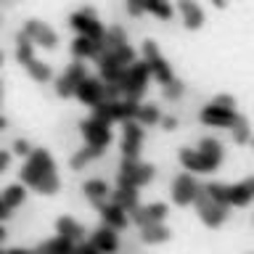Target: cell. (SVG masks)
I'll list each match as a JSON object with an SVG mask.
<instances>
[{
  "mask_svg": "<svg viewBox=\"0 0 254 254\" xmlns=\"http://www.w3.org/2000/svg\"><path fill=\"white\" fill-rule=\"evenodd\" d=\"M143 11L154 13L156 19H164V21L172 19V5H170V0H143Z\"/></svg>",
  "mask_w": 254,
  "mask_h": 254,
  "instance_id": "83f0119b",
  "label": "cell"
},
{
  "mask_svg": "<svg viewBox=\"0 0 254 254\" xmlns=\"http://www.w3.org/2000/svg\"><path fill=\"white\" fill-rule=\"evenodd\" d=\"M111 201L119 204L125 212H130L138 206V188H132V186H119L114 193H111Z\"/></svg>",
  "mask_w": 254,
  "mask_h": 254,
  "instance_id": "603a6c76",
  "label": "cell"
},
{
  "mask_svg": "<svg viewBox=\"0 0 254 254\" xmlns=\"http://www.w3.org/2000/svg\"><path fill=\"white\" fill-rule=\"evenodd\" d=\"M85 77H87V69H85L82 59H79L77 64H71V66H69L66 71H64L61 77H59V82H56V93H59L61 98H69V95H74L77 85L82 82Z\"/></svg>",
  "mask_w": 254,
  "mask_h": 254,
  "instance_id": "9c48e42d",
  "label": "cell"
},
{
  "mask_svg": "<svg viewBox=\"0 0 254 254\" xmlns=\"http://www.w3.org/2000/svg\"><path fill=\"white\" fill-rule=\"evenodd\" d=\"M106 53H111V56H114L119 66H130V64L135 61V51H132V45H130V43L119 45V48H114V51H106Z\"/></svg>",
  "mask_w": 254,
  "mask_h": 254,
  "instance_id": "e575fe53",
  "label": "cell"
},
{
  "mask_svg": "<svg viewBox=\"0 0 254 254\" xmlns=\"http://www.w3.org/2000/svg\"><path fill=\"white\" fill-rule=\"evenodd\" d=\"M167 217V206L164 204H148V206H135L130 209V220L138 222V225H154V222H162Z\"/></svg>",
  "mask_w": 254,
  "mask_h": 254,
  "instance_id": "4fadbf2b",
  "label": "cell"
},
{
  "mask_svg": "<svg viewBox=\"0 0 254 254\" xmlns=\"http://www.w3.org/2000/svg\"><path fill=\"white\" fill-rule=\"evenodd\" d=\"M0 198H3V201L13 209V206L24 204V198H27V190H24V186H8L3 193H0Z\"/></svg>",
  "mask_w": 254,
  "mask_h": 254,
  "instance_id": "1f68e13d",
  "label": "cell"
},
{
  "mask_svg": "<svg viewBox=\"0 0 254 254\" xmlns=\"http://www.w3.org/2000/svg\"><path fill=\"white\" fill-rule=\"evenodd\" d=\"M5 127H8V122H5V117L0 114V130H5Z\"/></svg>",
  "mask_w": 254,
  "mask_h": 254,
  "instance_id": "7dc6e473",
  "label": "cell"
},
{
  "mask_svg": "<svg viewBox=\"0 0 254 254\" xmlns=\"http://www.w3.org/2000/svg\"><path fill=\"white\" fill-rule=\"evenodd\" d=\"M0 64H3V51H0Z\"/></svg>",
  "mask_w": 254,
  "mask_h": 254,
  "instance_id": "f907efd6",
  "label": "cell"
},
{
  "mask_svg": "<svg viewBox=\"0 0 254 254\" xmlns=\"http://www.w3.org/2000/svg\"><path fill=\"white\" fill-rule=\"evenodd\" d=\"M196 190H198V183L190 178V172L180 175V178L175 180V186H172V201L178 204V206H186V204L193 201Z\"/></svg>",
  "mask_w": 254,
  "mask_h": 254,
  "instance_id": "7c38bea8",
  "label": "cell"
},
{
  "mask_svg": "<svg viewBox=\"0 0 254 254\" xmlns=\"http://www.w3.org/2000/svg\"><path fill=\"white\" fill-rule=\"evenodd\" d=\"M127 5V13L132 16V19H138V16H143L146 11H143V0H125Z\"/></svg>",
  "mask_w": 254,
  "mask_h": 254,
  "instance_id": "f35d334b",
  "label": "cell"
},
{
  "mask_svg": "<svg viewBox=\"0 0 254 254\" xmlns=\"http://www.w3.org/2000/svg\"><path fill=\"white\" fill-rule=\"evenodd\" d=\"M24 35H27L35 45H43L48 51H53L56 45H59V37H56V32L48 27V24L37 21V19H29L27 27H24Z\"/></svg>",
  "mask_w": 254,
  "mask_h": 254,
  "instance_id": "8fae6325",
  "label": "cell"
},
{
  "mask_svg": "<svg viewBox=\"0 0 254 254\" xmlns=\"http://www.w3.org/2000/svg\"><path fill=\"white\" fill-rule=\"evenodd\" d=\"M198 151H201L204 156H209L212 162L220 167V162H222V146H220V140H214V138H204V140H201V148H198Z\"/></svg>",
  "mask_w": 254,
  "mask_h": 254,
  "instance_id": "836d02e7",
  "label": "cell"
},
{
  "mask_svg": "<svg viewBox=\"0 0 254 254\" xmlns=\"http://www.w3.org/2000/svg\"><path fill=\"white\" fill-rule=\"evenodd\" d=\"M249 140H252V146H254V138H249Z\"/></svg>",
  "mask_w": 254,
  "mask_h": 254,
  "instance_id": "816d5d0a",
  "label": "cell"
},
{
  "mask_svg": "<svg viewBox=\"0 0 254 254\" xmlns=\"http://www.w3.org/2000/svg\"><path fill=\"white\" fill-rule=\"evenodd\" d=\"M82 190H85V196L90 198L93 206H98V204H103L109 198V186L103 180H87Z\"/></svg>",
  "mask_w": 254,
  "mask_h": 254,
  "instance_id": "484cf974",
  "label": "cell"
},
{
  "mask_svg": "<svg viewBox=\"0 0 254 254\" xmlns=\"http://www.w3.org/2000/svg\"><path fill=\"white\" fill-rule=\"evenodd\" d=\"M95 209L101 212V217H103V225H109V228H114V230H125L127 228V214H125V209L119 204H98Z\"/></svg>",
  "mask_w": 254,
  "mask_h": 254,
  "instance_id": "e0dca14e",
  "label": "cell"
},
{
  "mask_svg": "<svg viewBox=\"0 0 254 254\" xmlns=\"http://www.w3.org/2000/svg\"><path fill=\"white\" fill-rule=\"evenodd\" d=\"M204 188H206V193H209L212 201L228 206V186H222V183H209V186H204Z\"/></svg>",
  "mask_w": 254,
  "mask_h": 254,
  "instance_id": "8d00e7d4",
  "label": "cell"
},
{
  "mask_svg": "<svg viewBox=\"0 0 254 254\" xmlns=\"http://www.w3.org/2000/svg\"><path fill=\"white\" fill-rule=\"evenodd\" d=\"M101 51H103V45L90 40V37H85V35H77V40L71 43V53H74L77 59H95Z\"/></svg>",
  "mask_w": 254,
  "mask_h": 254,
  "instance_id": "ffe728a7",
  "label": "cell"
},
{
  "mask_svg": "<svg viewBox=\"0 0 254 254\" xmlns=\"http://www.w3.org/2000/svg\"><path fill=\"white\" fill-rule=\"evenodd\" d=\"M154 164H140L138 159H122V167H119V178L117 183L119 186H132V188H140L146 183L154 180Z\"/></svg>",
  "mask_w": 254,
  "mask_h": 254,
  "instance_id": "5b68a950",
  "label": "cell"
},
{
  "mask_svg": "<svg viewBox=\"0 0 254 254\" xmlns=\"http://www.w3.org/2000/svg\"><path fill=\"white\" fill-rule=\"evenodd\" d=\"M3 238H5V228L0 225V241H3Z\"/></svg>",
  "mask_w": 254,
  "mask_h": 254,
  "instance_id": "c3c4849f",
  "label": "cell"
},
{
  "mask_svg": "<svg viewBox=\"0 0 254 254\" xmlns=\"http://www.w3.org/2000/svg\"><path fill=\"white\" fill-rule=\"evenodd\" d=\"M212 3L217 5V8H225V3H228V0H212Z\"/></svg>",
  "mask_w": 254,
  "mask_h": 254,
  "instance_id": "bcb514c9",
  "label": "cell"
},
{
  "mask_svg": "<svg viewBox=\"0 0 254 254\" xmlns=\"http://www.w3.org/2000/svg\"><path fill=\"white\" fill-rule=\"evenodd\" d=\"M212 106H220V109H236V98L233 95H217L212 101Z\"/></svg>",
  "mask_w": 254,
  "mask_h": 254,
  "instance_id": "ab89813d",
  "label": "cell"
},
{
  "mask_svg": "<svg viewBox=\"0 0 254 254\" xmlns=\"http://www.w3.org/2000/svg\"><path fill=\"white\" fill-rule=\"evenodd\" d=\"M127 43V35H125V29L122 27H109L106 32H103V51H114V48L119 45H125Z\"/></svg>",
  "mask_w": 254,
  "mask_h": 254,
  "instance_id": "4dcf8cb0",
  "label": "cell"
},
{
  "mask_svg": "<svg viewBox=\"0 0 254 254\" xmlns=\"http://www.w3.org/2000/svg\"><path fill=\"white\" fill-rule=\"evenodd\" d=\"M148 77H151V74H148L146 61H138V59H135L130 66H125L122 79H119L122 95H125V98H130V101H140L143 93H146V87H148Z\"/></svg>",
  "mask_w": 254,
  "mask_h": 254,
  "instance_id": "7a4b0ae2",
  "label": "cell"
},
{
  "mask_svg": "<svg viewBox=\"0 0 254 254\" xmlns=\"http://www.w3.org/2000/svg\"><path fill=\"white\" fill-rule=\"evenodd\" d=\"M103 154V148H95V146H87V148H79L74 156H71V170H82L85 164H90L93 159H98Z\"/></svg>",
  "mask_w": 254,
  "mask_h": 254,
  "instance_id": "f546056e",
  "label": "cell"
},
{
  "mask_svg": "<svg viewBox=\"0 0 254 254\" xmlns=\"http://www.w3.org/2000/svg\"><path fill=\"white\" fill-rule=\"evenodd\" d=\"M0 103H3V82H0Z\"/></svg>",
  "mask_w": 254,
  "mask_h": 254,
  "instance_id": "681fc988",
  "label": "cell"
},
{
  "mask_svg": "<svg viewBox=\"0 0 254 254\" xmlns=\"http://www.w3.org/2000/svg\"><path fill=\"white\" fill-rule=\"evenodd\" d=\"M13 151H16L19 156H29V154H32V146H29L27 140H16V143H13Z\"/></svg>",
  "mask_w": 254,
  "mask_h": 254,
  "instance_id": "60d3db41",
  "label": "cell"
},
{
  "mask_svg": "<svg viewBox=\"0 0 254 254\" xmlns=\"http://www.w3.org/2000/svg\"><path fill=\"white\" fill-rule=\"evenodd\" d=\"M79 130H82L85 140H87V146H95V148H103V151H106V146L111 143L109 122H103V119H98V117L85 119V122L79 125Z\"/></svg>",
  "mask_w": 254,
  "mask_h": 254,
  "instance_id": "ba28073f",
  "label": "cell"
},
{
  "mask_svg": "<svg viewBox=\"0 0 254 254\" xmlns=\"http://www.w3.org/2000/svg\"><path fill=\"white\" fill-rule=\"evenodd\" d=\"M56 230H59V236L69 238V241H79V238L85 236L82 225H79L77 220H71V217H59L56 220Z\"/></svg>",
  "mask_w": 254,
  "mask_h": 254,
  "instance_id": "cb8c5ba5",
  "label": "cell"
},
{
  "mask_svg": "<svg viewBox=\"0 0 254 254\" xmlns=\"http://www.w3.org/2000/svg\"><path fill=\"white\" fill-rule=\"evenodd\" d=\"M238 119L236 109H220V106H204L201 109V122L209 127H230Z\"/></svg>",
  "mask_w": 254,
  "mask_h": 254,
  "instance_id": "5bb4252c",
  "label": "cell"
},
{
  "mask_svg": "<svg viewBox=\"0 0 254 254\" xmlns=\"http://www.w3.org/2000/svg\"><path fill=\"white\" fill-rule=\"evenodd\" d=\"M19 178H21V186H29L40 190V193L51 196L59 190V175H56L53 156L45 148H32L29 162L19 170Z\"/></svg>",
  "mask_w": 254,
  "mask_h": 254,
  "instance_id": "6da1fadb",
  "label": "cell"
},
{
  "mask_svg": "<svg viewBox=\"0 0 254 254\" xmlns=\"http://www.w3.org/2000/svg\"><path fill=\"white\" fill-rule=\"evenodd\" d=\"M193 204H196L198 214H201L204 225H209V228H220L222 222H225V217H228V206H225V204L212 201L204 186H198L196 196H193Z\"/></svg>",
  "mask_w": 254,
  "mask_h": 254,
  "instance_id": "277c9868",
  "label": "cell"
},
{
  "mask_svg": "<svg viewBox=\"0 0 254 254\" xmlns=\"http://www.w3.org/2000/svg\"><path fill=\"white\" fill-rule=\"evenodd\" d=\"M143 61H146L148 74L154 77L156 82L167 85L170 79H175L172 69H170V64L164 61V56H162V53H159V45L154 43V40H146V43H143Z\"/></svg>",
  "mask_w": 254,
  "mask_h": 254,
  "instance_id": "8992f818",
  "label": "cell"
},
{
  "mask_svg": "<svg viewBox=\"0 0 254 254\" xmlns=\"http://www.w3.org/2000/svg\"><path fill=\"white\" fill-rule=\"evenodd\" d=\"M37 252H40V254H77V246H74V241H69V238L59 236V238H51V241L40 244Z\"/></svg>",
  "mask_w": 254,
  "mask_h": 254,
  "instance_id": "7402d4cb",
  "label": "cell"
},
{
  "mask_svg": "<svg viewBox=\"0 0 254 254\" xmlns=\"http://www.w3.org/2000/svg\"><path fill=\"white\" fill-rule=\"evenodd\" d=\"M172 233H170V228H164L162 222H154V225H143V233H140V238L146 244H162V241H167Z\"/></svg>",
  "mask_w": 254,
  "mask_h": 254,
  "instance_id": "4316f807",
  "label": "cell"
},
{
  "mask_svg": "<svg viewBox=\"0 0 254 254\" xmlns=\"http://www.w3.org/2000/svg\"><path fill=\"white\" fill-rule=\"evenodd\" d=\"M77 254H101V252H98V246H95L93 241H85V244L77 246Z\"/></svg>",
  "mask_w": 254,
  "mask_h": 254,
  "instance_id": "b9f144b4",
  "label": "cell"
},
{
  "mask_svg": "<svg viewBox=\"0 0 254 254\" xmlns=\"http://www.w3.org/2000/svg\"><path fill=\"white\" fill-rule=\"evenodd\" d=\"M24 69L29 71V77L35 79V82H48V79H51V66H48V64H40L37 59H32Z\"/></svg>",
  "mask_w": 254,
  "mask_h": 254,
  "instance_id": "d6a6232c",
  "label": "cell"
},
{
  "mask_svg": "<svg viewBox=\"0 0 254 254\" xmlns=\"http://www.w3.org/2000/svg\"><path fill=\"white\" fill-rule=\"evenodd\" d=\"M90 241L98 246V252H101V254H114V252H117V246H119L117 230H114V228H109V225H101V228L93 233Z\"/></svg>",
  "mask_w": 254,
  "mask_h": 254,
  "instance_id": "ac0fdd59",
  "label": "cell"
},
{
  "mask_svg": "<svg viewBox=\"0 0 254 254\" xmlns=\"http://www.w3.org/2000/svg\"><path fill=\"white\" fill-rule=\"evenodd\" d=\"M143 146V125H138L135 119L125 122V135H122V156L125 159H138Z\"/></svg>",
  "mask_w": 254,
  "mask_h": 254,
  "instance_id": "30bf717a",
  "label": "cell"
},
{
  "mask_svg": "<svg viewBox=\"0 0 254 254\" xmlns=\"http://www.w3.org/2000/svg\"><path fill=\"white\" fill-rule=\"evenodd\" d=\"M8 162H11V154H8V151H0V172L8 167Z\"/></svg>",
  "mask_w": 254,
  "mask_h": 254,
  "instance_id": "f6af8a7d",
  "label": "cell"
},
{
  "mask_svg": "<svg viewBox=\"0 0 254 254\" xmlns=\"http://www.w3.org/2000/svg\"><path fill=\"white\" fill-rule=\"evenodd\" d=\"M159 122H162L164 130H175V127H178V119L175 117H164V119H159Z\"/></svg>",
  "mask_w": 254,
  "mask_h": 254,
  "instance_id": "7bdbcfd3",
  "label": "cell"
},
{
  "mask_svg": "<svg viewBox=\"0 0 254 254\" xmlns=\"http://www.w3.org/2000/svg\"><path fill=\"white\" fill-rule=\"evenodd\" d=\"M140 103L130 101V98H117V101H101L93 106V117L103 119V122H127V119H135V111H138Z\"/></svg>",
  "mask_w": 254,
  "mask_h": 254,
  "instance_id": "3957f363",
  "label": "cell"
},
{
  "mask_svg": "<svg viewBox=\"0 0 254 254\" xmlns=\"http://www.w3.org/2000/svg\"><path fill=\"white\" fill-rule=\"evenodd\" d=\"M230 130H233V140H236V143H249L252 130H249V122H246L244 117H238L236 122L230 125Z\"/></svg>",
  "mask_w": 254,
  "mask_h": 254,
  "instance_id": "d590c367",
  "label": "cell"
},
{
  "mask_svg": "<svg viewBox=\"0 0 254 254\" xmlns=\"http://www.w3.org/2000/svg\"><path fill=\"white\" fill-rule=\"evenodd\" d=\"M32 59H35V43H32L24 32H19V35H16V61H19L21 66H27Z\"/></svg>",
  "mask_w": 254,
  "mask_h": 254,
  "instance_id": "d4e9b609",
  "label": "cell"
},
{
  "mask_svg": "<svg viewBox=\"0 0 254 254\" xmlns=\"http://www.w3.org/2000/svg\"><path fill=\"white\" fill-rule=\"evenodd\" d=\"M178 8H180L183 21H186V27H188V29H198V27H201L204 13H201V8H198V5L193 3V0H180Z\"/></svg>",
  "mask_w": 254,
  "mask_h": 254,
  "instance_id": "44dd1931",
  "label": "cell"
},
{
  "mask_svg": "<svg viewBox=\"0 0 254 254\" xmlns=\"http://www.w3.org/2000/svg\"><path fill=\"white\" fill-rule=\"evenodd\" d=\"M74 95L82 103H87V106H95V103L103 101V82H101V79H95V77H85L82 82L77 85Z\"/></svg>",
  "mask_w": 254,
  "mask_h": 254,
  "instance_id": "9a60e30c",
  "label": "cell"
},
{
  "mask_svg": "<svg viewBox=\"0 0 254 254\" xmlns=\"http://www.w3.org/2000/svg\"><path fill=\"white\" fill-rule=\"evenodd\" d=\"M183 90H186V85H183L180 79H170V82L164 85V98L175 101V98H180V95H183Z\"/></svg>",
  "mask_w": 254,
  "mask_h": 254,
  "instance_id": "74e56055",
  "label": "cell"
},
{
  "mask_svg": "<svg viewBox=\"0 0 254 254\" xmlns=\"http://www.w3.org/2000/svg\"><path fill=\"white\" fill-rule=\"evenodd\" d=\"M180 162L190 172H212V170H217V164H214L209 156H204L201 151H190V148L180 151Z\"/></svg>",
  "mask_w": 254,
  "mask_h": 254,
  "instance_id": "2e32d148",
  "label": "cell"
},
{
  "mask_svg": "<svg viewBox=\"0 0 254 254\" xmlns=\"http://www.w3.org/2000/svg\"><path fill=\"white\" fill-rule=\"evenodd\" d=\"M8 217H11V206H8V204L3 201V198H0V222L8 220Z\"/></svg>",
  "mask_w": 254,
  "mask_h": 254,
  "instance_id": "ee69618b",
  "label": "cell"
},
{
  "mask_svg": "<svg viewBox=\"0 0 254 254\" xmlns=\"http://www.w3.org/2000/svg\"><path fill=\"white\" fill-rule=\"evenodd\" d=\"M71 27H74L79 35H85V37H90L95 40V43H103V24L98 21V16H95L93 8H82V11H77L74 16H71Z\"/></svg>",
  "mask_w": 254,
  "mask_h": 254,
  "instance_id": "52a82bcc",
  "label": "cell"
},
{
  "mask_svg": "<svg viewBox=\"0 0 254 254\" xmlns=\"http://www.w3.org/2000/svg\"><path fill=\"white\" fill-rule=\"evenodd\" d=\"M254 198V178L244 180L238 186H228V206H246Z\"/></svg>",
  "mask_w": 254,
  "mask_h": 254,
  "instance_id": "d6986e66",
  "label": "cell"
},
{
  "mask_svg": "<svg viewBox=\"0 0 254 254\" xmlns=\"http://www.w3.org/2000/svg\"><path fill=\"white\" fill-rule=\"evenodd\" d=\"M159 119H162V114H159V106H154V103H146V106H138V111H135V122L143 125V127H151L156 125Z\"/></svg>",
  "mask_w": 254,
  "mask_h": 254,
  "instance_id": "f1b7e54d",
  "label": "cell"
}]
</instances>
